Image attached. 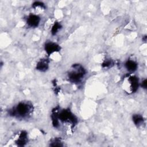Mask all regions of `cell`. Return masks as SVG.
Masks as SVG:
<instances>
[{
	"label": "cell",
	"mask_w": 147,
	"mask_h": 147,
	"mask_svg": "<svg viewBox=\"0 0 147 147\" xmlns=\"http://www.w3.org/2000/svg\"><path fill=\"white\" fill-rule=\"evenodd\" d=\"M32 109V106L28 103L21 102L11 111V114L14 116L17 115L20 117H25L30 114Z\"/></svg>",
	"instance_id": "6da1fadb"
},
{
	"label": "cell",
	"mask_w": 147,
	"mask_h": 147,
	"mask_svg": "<svg viewBox=\"0 0 147 147\" xmlns=\"http://www.w3.org/2000/svg\"><path fill=\"white\" fill-rule=\"evenodd\" d=\"M85 73V70L82 66L75 65L73 66V69L69 72L68 77L71 81L76 82L83 78Z\"/></svg>",
	"instance_id": "7a4b0ae2"
},
{
	"label": "cell",
	"mask_w": 147,
	"mask_h": 147,
	"mask_svg": "<svg viewBox=\"0 0 147 147\" xmlns=\"http://www.w3.org/2000/svg\"><path fill=\"white\" fill-rule=\"evenodd\" d=\"M123 87L126 91L134 92L138 87V79L134 76L126 78L123 82Z\"/></svg>",
	"instance_id": "3957f363"
},
{
	"label": "cell",
	"mask_w": 147,
	"mask_h": 147,
	"mask_svg": "<svg viewBox=\"0 0 147 147\" xmlns=\"http://www.w3.org/2000/svg\"><path fill=\"white\" fill-rule=\"evenodd\" d=\"M45 51L47 52V53L48 55H50L55 52L59 51L60 50V48L59 45H58L57 44H56L54 42H49L45 44Z\"/></svg>",
	"instance_id": "277c9868"
},
{
	"label": "cell",
	"mask_w": 147,
	"mask_h": 147,
	"mask_svg": "<svg viewBox=\"0 0 147 147\" xmlns=\"http://www.w3.org/2000/svg\"><path fill=\"white\" fill-rule=\"evenodd\" d=\"M40 22V18L34 14L30 15L27 19V24L30 27H36Z\"/></svg>",
	"instance_id": "5b68a950"
},
{
	"label": "cell",
	"mask_w": 147,
	"mask_h": 147,
	"mask_svg": "<svg viewBox=\"0 0 147 147\" xmlns=\"http://www.w3.org/2000/svg\"><path fill=\"white\" fill-rule=\"evenodd\" d=\"M37 69L40 71H45L48 68V61L47 59H41L37 64Z\"/></svg>",
	"instance_id": "8992f818"
},
{
	"label": "cell",
	"mask_w": 147,
	"mask_h": 147,
	"mask_svg": "<svg viewBox=\"0 0 147 147\" xmlns=\"http://www.w3.org/2000/svg\"><path fill=\"white\" fill-rule=\"evenodd\" d=\"M125 66L128 71L133 72L137 69V64L135 61L129 60H127L125 63Z\"/></svg>",
	"instance_id": "52a82bcc"
},
{
	"label": "cell",
	"mask_w": 147,
	"mask_h": 147,
	"mask_svg": "<svg viewBox=\"0 0 147 147\" xmlns=\"http://www.w3.org/2000/svg\"><path fill=\"white\" fill-rule=\"evenodd\" d=\"M26 140H27V135L26 133H25L24 131H22L19 136V138L17 141V143L20 145V146H22L24 145V144L26 143Z\"/></svg>",
	"instance_id": "ba28073f"
},
{
	"label": "cell",
	"mask_w": 147,
	"mask_h": 147,
	"mask_svg": "<svg viewBox=\"0 0 147 147\" xmlns=\"http://www.w3.org/2000/svg\"><path fill=\"white\" fill-rule=\"evenodd\" d=\"M133 121L135 123V125L139 126L141 125H142V123H143L144 119H143V117L141 115L139 114H135L133 116Z\"/></svg>",
	"instance_id": "9c48e42d"
},
{
	"label": "cell",
	"mask_w": 147,
	"mask_h": 147,
	"mask_svg": "<svg viewBox=\"0 0 147 147\" xmlns=\"http://www.w3.org/2000/svg\"><path fill=\"white\" fill-rule=\"evenodd\" d=\"M61 28V25L59 23H57V22H56L55 23V24L53 25V26H52V33L53 34H55L57 31L60 29Z\"/></svg>",
	"instance_id": "30bf717a"
},
{
	"label": "cell",
	"mask_w": 147,
	"mask_h": 147,
	"mask_svg": "<svg viewBox=\"0 0 147 147\" xmlns=\"http://www.w3.org/2000/svg\"><path fill=\"white\" fill-rule=\"evenodd\" d=\"M142 86L143 88H146V80L145 79L142 82Z\"/></svg>",
	"instance_id": "8fae6325"
},
{
	"label": "cell",
	"mask_w": 147,
	"mask_h": 147,
	"mask_svg": "<svg viewBox=\"0 0 147 147\" xmlns=\"http://www.w3.org/2000/svg\"><path fill=\"white\" fill-rule=\"evenodd\" d=\"M111 63L110 61H107L105 63H103V64H104L105 67H107V66H110L111 65Z\"/></svg>",
	"instance_id": "7c38bea8"
}]
</instances>
